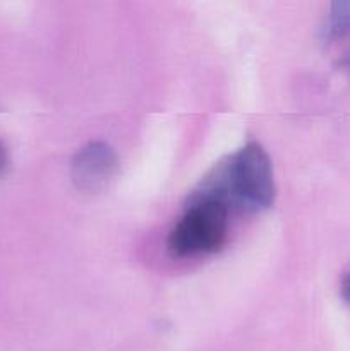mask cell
<instances>
[{
  "label": "cell",
  "mask_w": 350,
  "mask_h": 351,
  "mask_svg": "<svg viewBox=\"0 0 350 351\" xmlns=\"http://www.w3.org/2000/svg\"><path fill=\"white\" fill-rule=\"evenodd\" d=\"M205 194L215 195L226 204L229 199L250 211L268 209L275 201L273 168L266 151L257 143H249L229 158L216 171V185Z\"/></svg>",
  "instance_id": "6da1fadb"
},
{
  "label": "cell",
  "mask_w": 350,
  "mask_h": 351,
  "mask_svg": "<svg viewBox=\"0 0 350 351\" xmlns=\"http://www.w3.org/2000/svg\"><path fill=\"white\" fill-rule=\"evenodd\" d=\"M340 291H342L343 300H345L347 304L350 305V271L345 274V278H343L342 288H340Z\"/></svg>",
  "instance_id": "5b68a950"
},
{
  "label": "cell",
  "mask_w": 350,
  "mask_h": 351,
  "mask_svg": "<svg viewBox=\"0 0 350 351\" xmlns=\"http://www.w3.org/2000/svg\"><path fill=\"white\" fill-rule=\"evenodd\" d=\"M350 31V2H333L325 26L326 40L345 36Z\"/></svg>",
  "instance_id": "277c9868"
},
{
  "label": "cell",
  "mask_w": 350,
  "mask_h": 351,
  "mask_svg": "<svg viewBox=\"0 0 350 351\" xmlns=\"http://www.w3.org/2000/svg\"><path fill=\"white\" fill-rule=\"evenodd\" d=\"M229 235V208L218 197L202 194L168 235L172 256L187 257L211 254L223 247Z\"/></svg>",
  "instance_id": "7a4b0ae2"
},
{
  "label": "cell",
  "mask_w": 350,
  "mask_h": 351,
  "mask_svg": "<svg viewBox=\"0 0 350 351\" xmlns=\"http://www.w3.org/2000/svg\"><path fill=\"white\" fill-rule=\"evenodd\" d=\"M5 167H7V151L5 147H3L2 141H0V173H2Z\"/></svg>",
  "instance_id": "8992f818"
},
{
  "label": "cell",
  "mask_w": 350,
  "mask_h": 351,
  "mask_svg": "<svg viewBox=\"0 0 350 351\" xmlns=\"http://www.w3.org/2000/svg\"><path fill=\"white\" fill-rule=\"evenodd\" d=\"M119 171V158L105 143H89L72 160L71 175L82 192H100L108 187Z\"/></svg>",
  "instance_id": "3957f363"
}]
</instances>
